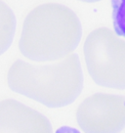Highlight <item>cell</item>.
<instances>
[{"label":"cell","mask_w":125,"mask_h":133,"mask_svg":"<svg viewBox=\"0 0 125 133\" xmlns=\"http://www.w3.org/2000/svg\"><path fill=\"white\" fill-rule=\"evenodd\" d=\"M7 84L12 91L46 107H66L80 95L83 88L79 57L71 53L47 64L16 60L7 72Z\"/></svg>","instance_id":"1"},{"label":"cell","mask_w":125,"mask_h":133,"mask_svg":"<svg viewBox=\"0 0 125 133\" xmlns=\"http://www.w3.org/2000/svg\"><path fill=\"white\" fill-rule=\"evenodd\" d=\"M82 37L77 15L60 3H44L29 11L22 29L19 49L35 63L59 61L71 54Z\"/></svg>","instance_id":"2"},{"label":"cell","mask_w":125,"mask_h":133,"mask_svg":"<svg viewBox=\"0 0 125 133\" xmlns=\"http://www.w3.org/2000/svg\"><path fill=\"white\" fill-rule=\"evenodd\" d=\"M108 28L87 35L83 54L91 78L103 87L125 89V40Z\"/></svg>","instance_id":"3"},{"label":"cell","mask_w":125,"mask_h":133,"mask_svg":"<svg viewBox=\"0 0 125 133\" xmlns=\"http://www.w3.org/2000/svg\"><path fill=\"white\" fill-rule=\"evenodd\" d=\"M84 133H118L125 127V97L95 93L84 99L75 112Z\"/></svg>","instance_id":"4"},{"label":"cell","mask_w":125,"mask_h":133,"mask_svg":"<svg viewBox=\"0 0 125 133\" xmlns=\"http://www.w3.org/2000/svg\"><path fill=\"white\" fill-rule=\"evenodd\" d=\"M0 133H53L41 112L14 99L0 101Z\"/></svg>","instance_id":"5"},{"label":"cell","mask_w":125,"mask_h":133,"mask_svg":"<svg viewBox=\"0 0 125 133\" xmlns=\"http://www.w3.org/2000/svg\"><path fill=\"white\" fill-rule=\"evenodd\" d=\"M17 21L8 5L0 0V55L10 48L14 40Z\"/></svg>","instance_id":"6"},{"label":"cell","mask_w":125,"mask_h":133,"mask_svg":"<svg viewBox=\"0 0 125 133\" xmlns=\"http://www.w3.org/2000/svg\"><path fill=\"white\" fill-rule=\"evenodd\" d=\"M112 5L115 32L125 37V0H112Z\"/></svg>","instance_id":"7"},{"label":"cell","mask_w":125,"mask_h":133,"mask_svg":"<svg viewBox=\"0 0 125 133\" xmlns=\"http://www.w3.org/2000/svg\"><path fill=\"white\" fill-rule=\"evenodd\" d=\"M55 133H81L79 130L73 127H70V126H62L56 131Z\"/></svg>","instance_id":"8"},{"label":"cell","mask_w":125,"mask_h":133,"mask_svg":"<svg viewBox=\"0 0 125 133\" xmlns=\"http://www.w3.org/2000/svg\"><path fill=\"white\" fill-rule=\"evenodd\" d=\"M82 2H88V3H92V2H97V1H101V0H79Z\"/></svg>","instance_id":"9"}]
</instances>
